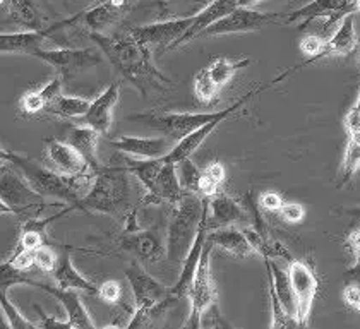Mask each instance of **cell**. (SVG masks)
Instances as JSON below:
<instances>
[{
	"instance_id": "4316f807",
	"label": "cell",
	"mask_w": 360,
	"mask_h": 329,
	"mask_svg": "<svg viewBox=\"0 0 360 329\" xmlns=\"http://www.w3.org/2000/svg\"><path fill=\"white\" fill-rule=\"evenodd\" d=\"M359 40L355 34V19L354 14H348L342 19L338 30L331 34L330 40H326L323 50V58L331 55H347L357 49Z\"/></svg>"
},
{
	"instance_id": "5b68a950",
	"label": "cell",
	"mask_w": 360,
	"mask_h": 329,
	"mask_svg": "<svg viewBox=\"0 0 360 329\" xmlns=\"http://www.w3.org/2000/svg\"><path fill=\"white\" fill-rule=\"evenodd\" d=\"M206 198L195 192H186L182 199L174 206L170 225L167 235V257L174 266H182L189 254L195 235H198L199 223H201L202 211H205Z\"/></svg>"
},
{
	"instance_id": "1f68e13d",
	"label": "cell",
	"mask_w": 360,
	"mask_h": 329,
	"mask_svg": "<svg viewBox=\"0 0 360 329\" xmlns=\"http://www.w3.org/2000/svg\"><path fill=\"white\" fill-rule=\"evenodd\" d=\"M91 103L93 101L84 96H72L62 93L53 103L49 105L46 112L58 117H64V119H77V117H84L88 113Z\"/></svg>"
},
{
	"instance_id": "9c48e42d",
	"label": "cell",
	"mask_w": 360,
	"mask_h": 329,
	"mask_svg": "<svg viewBox=\"0 0 360 329\" xmlns=\"http://www.w3.org/2000/svg\"><path fill=\"white\" fill-rule=\"evenodd\" d=\"M103 55L105 53L100 49H40L34 52L33 57L52 65L58 76H62L64 79H70V77L79 76L86 70L100 65L103 62Z\"/></svg>"
},
{
	"instance_id": "d6a6232c",
	"label": "cell",
	"mask_w": 360,
	"mask_h": 329,
	"mask_svg": "<svg viewBox=\"0 0 360 329\" xmlns=\"http://www.w3.org/2000/svg\"><path fill=\"white\" fill-rule=\"evenodd\" d=\"M360 167V131L350 132V139H348L345 156H343L342 168H340V182L338 187L347 186L350 182L352 175L357 172Z\"/></svg>"
},
{
	"instance_id": "2e32d148",
	"label": "cell",
	"mask_w": 360,
	"mask_h": 329,
	"mask_svg": "<svg viewBox=\"0 0 360 329\" xmlns=\"http://www.w3.org/2000/svg\"><path fill=\"white\" fill-rule=\"evenodd\" d=\"M175 139L172 137H138V136H122L120 139L112 141L113 150L120 151L122 155L132 156V158L151 160L163 158L172 148L175 146Z\"/></svg>"
},
{
	"instance_id": "5bb4252c",
	"label": "cell",
	"mask_w": 360,
	"mask_h": 329,
	"mask_svg": "<svg viewBox=\"0 0 360 329\" xmlns=\"http://www.w3.org/2000/svg\"><path fill=\"white\" fill-rule=\"evenodd\" d=\"M45 146L49 162L52 163L53 170L58 172L60 175H65V177H83V175L88 174H96L86 162L84 156L69 141L46 137Z\"/></svg>"
},
{
	"instance_id": "681fc988",
	"label": "cell",
	"mask_w": 360,
	"mask_h": 329,
	"mask_svg": "<svg viewBox=\"0 0 360 329\" xmlns=\"http://www.w3.org/2000/svg\"><path fill=\"white\" fill-rule=\"evenodd\" d=\"M34 311H37L41 317V323H38V326L40 328H70L69 321H62V319H57V317H53V316H49L45 311H43L40 305H34Z\"/></svg>"
},
{
	"instance_id": "d6986e66",
	"label": "cell",
	"mask_w": 360,
	"mask_h": 329,
	"mask_svg": "<svg viewBox=\"0 0 360 329\" xmlns=\"http://www.w3.org/2000/svg\"><path fill=\"white\" fill-rule=\"evenodd\" d=\"M31 287L40 288L43 292L50 293L52 297L60 302L62 307L65 309V314H68V321L70 324V328H83V329H89L95 328V323H93L91 316L89 312L86 311V307L81 302L79 297H77L76 290H64V288H53L46 283H40V281H34Z\"/></svg>"
},
{
	"instance_id": "836d02e7",
	"label": "cell",
	"mask_w": 360,
	"mask_h": 329,
	"mask_svg": "<svg viewBox=\"0 0 360 329\" xmlns=\"http://www.w3.org/2000/svg\"><path fill=\"white\" fill-rule=\"evenodd\" d=\"M250 64L249 58H238V60H230L226 57H218L214 58L213 62L208 65L211 77H213L214 82L218 86H225L226 82L232 79L236 76V72H238L240 69H245Z\"/></svg>"
},
{
	"instance_id": "44dd1931",
	"label": "cell",
	"mask_w": 360,
	"mask_h": 329,
	"mask_svg": "<svg viewBox=\"0 0 360 329\" xmlns=\"http://www.w3.org/2000/svg\"><path fill=\"white\" fill-rule=\"evenodd\" d=\"M165 162V160H163ZM186 194L182 183L179 180L177 167L172 163L163 164L162 172H160L158 180H156L155 192L151 195H146L144 202L150 205V202H155V205H162V202H167V205L175 206L182 199V195Z\"/></svg>"
},
{
	"instance_id": "816d5d0a",
	"label": "cell",
	"mask_w": 360,
	"mask_h": 329,
	"mask_svg": "<svg viewBox=\"0 0 360 329\" xmlns=\"http://www.w3.org/2000/svg\"><path fill=\"white\" fill-rule=\"evenodd\" d=\"M257 2H261V0H238V7H250Z\"/></svg>"
},
{
	"instance_id": "7402d4cb",
	"label": "cell",
	"mask_w": 360,
	"mask_h": 329,
	"mask_svg": "<svg viewBox=\"0 0 360 329\" xmlns=\"http://www.w3.org/2000/svg\"><path fill=\"white\" fill-rule=\"evenodd\" d=\"M119 244L124 250L148 262L158 261L163 252V245L160 238L153 232H144L141 228L136 230V232H124V237L120 238Z\"/></svg>"
},
{
	"instance_id": "d590c367",
	"label": "cell",
	"mask_w": 360,
	"mask_h": 329,
	"mask_svg": "<svg viewBox=\"0 0 360 329\" xmlns=\"http://www.w3.org/2000/svg\"><path fill=\"white\" fill-rule=\"evenodd\" d=\"M218 89L220 86L211 77L208 67L201 69L194 76V95L202 105H210L211 101H214V98L218 96Z\"/></svg>"
},
{
	"instance_id": "7bdbcfd3",
	"label": "cell",
	"mask_w": 360,
	"mask_h": 329,
	"mask_svg": "<svg viewBox=\"0 0 360 329\" xmlns=\"http://www.w3.org/2000/svg\"><path fill=\"white\" fill-rule=\"evenodd\" d=\"M46 244V235L38 232V230H25L22 228L21 237H19L18 247H22V249L37 250L38 247Z\"/></svg>"
},
{
	"instance_id": "ba28073f",
	"label": "cell",
	"mask_w": 360,
	"mask_h": 329,
	"mask_svg": "<svg viewBox=\"0 0 360 329\" xmlns=\"http://www.w3.org/2000/svg\"><path fill=\"white\" fill-rule=\"evenodd\" d=\"M213 247V242L208 238L205 244V249H202V256L201 261H199L198 271H195L193 283H191L189 292H187V295L191 299V314L186 319V323H184L186 328H201L202 314L208 311L211 305L217 304V288H214L210 271V254Z\"/></svg>"
},
{
	"instance_id": "cb8c5ba5",
	"label": "cell",
	"mask_w": 360,
	"mask_h": 329,
	"mask_svg": "<svg viewBox=\"0 0 360 329\" xmlns=\"http://www.w3.org/2000/svg\"><path fill=\"white\" fill-rule=\"evenodd\" d=\"M50 37L49 30H28L19 33L0 34V52L2 53H26L34 55L37 50L43 49V41Z\"/></svg>"
},
{
	"instance_id": "8d00e7d4",
	"label": "cell",
	"mask_w": 360,
	"mask_h": 329,
	"mask_svg": "<svg viewBox=\"0 0 360 329\" xmlns=\"http://www.w3.org/2000/svg\"><path fill=\"white\" fill-rule=\"evenodd\" d=\"M175 167H177L179 180L180 183H182L184 191L199 194V187H201V179H202L201 168L195 167L191 158H186L182 160V162L175 163Z\"/></svg>"
},
{
	"instance_id": "484cf974",
	"label": "cell",
	"mask_w": 360,
	"mask_h": 329,
	"mask_svg": "<svg viewBox=\"0 0 360 329\" xmlns=\"http://www.w3.org/2000/svg\"><path fill=\"white\" fill-rule=\"evenodd\" d=\"M100 132L95 131L89 125H84V127H74L69 129L68 132V141L76 148L81 155L84 156V160L88 162L89 167L93 168L95 172H100L101 163L98 160V141H100Z\"/></svg>"
},
{
	"instance_id": "3957f363",
	"label": "cell",
	"mask_w": 360,
	"mask_h": 329,
	"mask_svg": "<svg viewBox=\"0 0 360 329\" xmlns=\"http://www.w3.org/2000/svg\"><path fill=\"white\" fill-rule=\"evenodd\" d=\"M290 74L285 70L283 74L275 77V79L264 82V84L257 86V88L250 89L249 93H245L240 100L236 101L233 105H230L229 108L225 110H217V112H208V113H136V115L129 117V120H134V122L144 124L148 127L155 129V131L162 132L172 139L180 141L186 136H189L191 132H194L195 129H199L201 125L211 122L213 119H218V117H230L233 113H237L238 110L244 108V105L248 103L252 96L261 95V93L266 91V89L273 88L276 82L287 79Z\"/></svg>"
},
{
	"instance_id": "e0dca14e",
	"label": "cell",
	"mask_w": 360,
	"mask_h": 329,
	"mask_svg": "<svg viewBox=\"0 0 360 329\" xmlns=\"http://www.w3.org/2000/svg\"><path fill=\"white\" fill-rule=\"evenodd\" d=\"M250 221L249 209L244 206V202H237L230 195L214 194L210 198V211H208V228L217 230L221 226L233 225V223Z\"/></svg>"
},
{
	"instance_id": "9a60e30c",
	"label": "cell",
	"mask_w": 360,
	"mask_h": 329,
	"mask_svg": "<svg viewBox=\"0 0 360 329\" xmlns=\"http://www.w3.org/2000/svg\"><path fill=\"white\" fill-rule=\"evenodd\" d=\"M122 15V7L115 6V4L110 2V0H101V2L95 4V6L88 7V9L83 11V13L76 14L74 18L65 19V21L56 22V25L49 26V33H56L60 27H68L79 25L88 27L89 33H101L105 27L112 26L113 22H117Z\"/></svg>"
},
{
	"instance_id": "4dcf8cb0",
	"label": "cell",
	"mask_w": 360,
	"mask_h": 329,
	"mask_svg": "<svg viewBox=\"0 0 360 329\" xmlns=\"http://www.w3.org/2000/svg\"><path fill=\"white\" fill-rule=\"evenodd\" d=\"M9 19L26 30H41V18L31 0H4Z\"/></svg>"
},
{
	"instance_id": "b9f144b4",
	"label": "cell",
	"mask_w": 360,
	"mask_h": 329,
	"mask_svg": "<svg viewBox=\"0 0 360 329\" xmlns=\"http://www.w3.org/2000/svg\"><path fill=\"white\" fill-rule=\"evenodd\" d=\"M98 295L108 304H119L122 299V285L117 280H107L98 287Z\"/></svg>"
},
{
	"instance_id": "f1b7e54d",
	"label": "cell",
	"mask_w": 360,
	"mask_h": 329,
	"mask_svg": "<svg viewBox=\"0 0 360 329\" xmlns=\"http://www.w3.org/2000/svg\"><path fill=\"white\" fill-rule=\"evenodd\" d=\"M62 81H64V77L56 76L37 91L26 93L21 100L22 112L31 115V113H38L49 108V105L53 103L62 95Z\"/></svg>"
},
{
	"instance_id": "8992f818",
	"label": "cell",
	"mask_w": 360,
	"mask_h": 329,
	"mask_svg": "<svg viewBox=\"0 0 360 329\" xmlns=\"http://www.w3.org/2000/svg\"><path fill=\"white\" fill-rule=\"evenodd\" d=\"M132 297H134V314L127 323V328H144L150 324L153 317L163 314L174 300L170 297V288L153 278L139 262H131L125 269Z\"/></svg>"
},
{
	"instance_id": "f5cc1de1",
	"label": "cell",
	"mask_w": 360,
	"mask_h": 329,
	"mask_svg": "<svg viewBox=\"0 0 360 329\" xmlns=\"http://www.w3.org/2000/svg\"><path fill=\"white\" fill-rule=\"evenodd\" d=\"M357 58H359V64H360V40H359V45H357Z\"/></svg>"
},
{
	"instance_id": "60d3db41",
	"label": "cell",
	"mask_w": 360,
	"mask_h": 329,
	"mask_svg": "<svg viewBox=\"0 0 360 329\" xmlns=\"http://www.w3.org/2000/svg\"><path fill=\"white\" fill-rule=\"evenodd\" d=\"M9 262L14 266L15 269H19V271L28 273L30 269L34 266V250L22 249V247L15 245V250L13 252V256L9 257Z\"/></svg>"
},
{
	"instance_id": "f6af8a7d",
	"label": "cell",
	"mask_w": 360,
	"mask_h": 329,
	"mask_svg": "<svg viewBox=\"0 0 360 329\" xmlns=\"http://www.w3.org/2000/svg\"><path fill=\"white\" fill-rule=\"evenodd\" d=\"M342 297L348 309H352V311L355 312H360V283H355V281L347 283L342 292Z\"/></svg>"
},
{
	"instance_id": "74e56055",
	"label": "cell",
	"mask_w": 360,
	"mask_h": 329,
	"mask_svg": "<svg viewBox=\"0 0 360 329\" xmlns=\"http://www.w3.org/2000/svg\"><path fill=\"white\" fill-rule=\"evenodd\" d=\"M0 305H2V311H4V314H6L7 324H9L13 329L38 328V323H31V321L26 319V317L19 312V309L14 307L13 302L9 300L7 292H2V290H0Z\"/></svg>"
},
{
	"instance_id": "83f0119b",
	"label": "cell",
	"mask_w": 360,
	"mask_h": 329,
	"mask_svg": "<svg viewBox=\"0 0 360 329\" xmlns=\"http://www.w3.org/2000/svg\"><path fill=\"white\" fill-rule=\"evenodd\" d=\"M264 264H266V271H268V276L271 278L273 287H275L276 295L280 297L281 304H283V307L287 309L288 314L297 319V300H295V293H293V288H292L290 273H288V269L281 268L276 261L269 259V257H264ZM297 323H299V319H297Z\"/></svg>"
},
{
	"instance_id": "ac0fdd59",
	"label": "cell",
	"mask_w": 360,
	"mask_h": 329,
	"mask_svg": "<svg viewBox=\"0 0 360 329\" xmlns=\"http://www.w3.org/2000/svg\"><path fill=\"white\" fill-rule=\"evenodd\" d=\"M120 86L119 82H112L100 96L93 100L91 107L84 115V122L93 127L100 134H108L113 122V108L119 103Z\"/></svg>"
},
{
	"instance_id": "30bf717a",
	"label": "cell",
	"mask_w": 360,
	"mask_h": 329,
	"mask_svg": "<svg viewBox=\"0 0 360 329\" xmlns=\"http://www.w3.org/2000/svg\"><path fill=\"white\" fill-rule=\"evenodd\" d=\"M283 13H257L249 7H237L225 18L211 25L201 37H221V34L250 33V31L263 30L269 25L285 22Z\"/></svg>"
},
{
	"instance_id": "ee69618b",
	"label": "cell",
	"mask_w": 360,
	"mask_h": 329,
	"mask_svg": "<svg viewBox=\"0 0 360 329\" xmlns=\"http://www.w3.org/2000/svg\"><path fill=\"white\" fill-rule=\"evenodd\" d=\"M280 214L285 221L300 223L305 218V207L299 205V202H283Z\"/></svg>"
},
{
	"instance_id": "f546056e",
	"label": "cell",
	"mask_w": 360,
	"mask_h": 329,
	"mask_svg": "<svg viewBox=\"0 0 360 329\" xmlns=\"http://www.w3.org/2000/svg\"><path fill=\"white\" fill-rule=\"evenodd\" d=\"M163 158H151V160H141V158H125L124 167L127 168L129 174L134 175L139 180L141 186L151 195L155 192L156 180H158L160 172H162Z\"/></svg>"
},
{
	"instance_id": "277c9868",
	"label": "cell",
	"mask_w": 360,
	"mask_h": 329,
	"mask_svg": "<svg viewBox=\"0 0 360 329\" xmlns=\"http://www.w3.org/2000/svg\"><path fill=\"white\" fill-rule=\"evenodd\" d=\"M132 206V186L124 164H110L96 172L88 194L81 199L79 209L124 217Z\"/></svg>"
},
{
	"instance_id": "7dc6e473",
	"label": "cell",
	"mask_w": 360,
	"mask_h": 329,
	"mask_svg": "<svg viewBox=\"0 0 360 329\" xmlns=\"http://www.w3.org/2000/svg\"><path fill=\"white\" fill-rule=\"evenodd\" d=\"M283 198H281L278 192H263V194H259V198H257V205L263 207L264 211H280L281 206H283Z\"/></svg>"
},
{
	"instance_id": "52a82bcc",
	"label": "cell",
	"mask_w": 360,
	"mask_h": 329,
	"mask_svg": "<svg viewBox=\"0 0 360 329\" xmlns=\"http://www.w3.org/2000/svg\"><path fill=\"white\" fill-rule=\"evenodd\" d=\"M0 201L2 213L18 214L22 219L34 218L31 214H38L45 207V198L38 194L14 167L7 168V164H2Z\"/></svg>"
},
{
	"instance_id": "603a6c76",
	"label": "cell",
	"mask_w": 360,
	"mask_h": 329,
	"mask_svg": "<svg viewBox=\"0 0 360 329\" xmlns=\"http://www.w3.org/2000/svg\"><path fill=\"white\" fill-rule=\"evenodd\" d=\"M208 238L213 242V245L220 247L221 250H225L230 256L237 257V259H244V257H248L254 252L252 245H250L244 230H238L233 225L210 230Z\"/></svg>"
},
{
	"instance_id": "d4e9b609",
	"label": "cell",
	"mask_w": 360,
	"mask_h": 329,
	"mask_svg": "<svg viewBox=\"0 0 360 329\" xmlns=\"http://www.w3.org/2000/svg\"><path fill=\"white\" fill-rule=\"evenodd\" d=\"M53 278H56L57 285L64 290H83L89 295H96L98 287L95 283L84 278L83 274L74 268L70 254L65 250L62 256H58L57 268L53 269Z\"/></svg>"
},
{
	"instance_id": "ab89813d",
	"label": "cell",
	"mask_w": 360,
	"mask_h": 329,
	"mask_svg": "<svg viewBox=\"0 0 360 329\" xmlns=\"http://www.w3.org/2000/svg\"><path fill=\"white\" fill-rule=\"evenodd\" d=\"M57 262L58 256L49 244L38 247V249L34 250V266H37L40 271L53 273V269L57 268Z\"/></svg>"
},
{
	"instance_id": "7a4b0ae2",
	"label": "cell",
	"mask_w": 360,
	"mask_h": 329,
	"mask_svg": "<svg viewBox=\"0 0 360 329\" xmlns=\"http://www.w3.org/2000/svg\"><path fill=\"white\" fill-rule=\"evenodd\" d=\"M0 156H2L4 162H9L11 167H14L26 179V182L43 198L57 199V201L65 202L69 206H76L77 209H79L81 199L88 194L89 187H91L89 175H95L88 174L83 177H65V175L45 168L34 160L18 155V153L2 150Z\"/></svg>"
},
{
	"instance_id": "6da1fadb",
	"label": "cell",
	"mask_w": 360,
	"mask_h": 329,
	"mask_svg": "<svg viewBox=\"0 0 360 329\" xmlns=\"http://www.w3.org/2000/svg\"><path fill=\"white\" fill-rule=\"evenodd\" d=\"M89 38L110 60L117 72H120V76L131 82L143 96L165 95L172 89V79H168L153 62L150 46L139 43L129 31L112 37L89 33Z\"/></svg>"
},
{
	"instance_id": "f907efd6",
	"label": "cell",
	"mask_w": 360,
	"mask_h": 329,
	"mask_svg": "<svg viewBox=\"0 0 360 329\" xmlns=\"http://www.w3.org/2000/svg\"><path fill=\"white\" fill-rule=\"evenodd\" d=\"M151 2H155L156 6H160V9H167L168 4L172 2H177V0H151Z\"/></svg>"
},
{
	"instance_id": "c3c4849f",
	"label": "cell",
	"mask_w": 360,
	"mask_h": 329,
	"mask_svg": "<svg viewBox=\"0 0 360 329\" xmlns=\"http://www.w3.org/2000/svg\"><path fill=\"white\" fill-rule=\"evenodd\" d=\"M345 127H347L348 134H350V132L360 131V93H359L357 101H355V105L352 107L350 112L347 113Z\"/></svg>"
},
{
	"instance_id": "e575fe53",
	"label": "cell",
	"mask_w": 360,
	"mask_h": 329,
	"mask_svg": "<svg viewBox=\"0 0 360 329\" xmlns=\"http://www.w3.org/2000/svg\"><path fill=\"white\" fill-rule=\"evenodd\" d=\"M225 167L220 162H211L202 168V179H201V187H199V194L202 198H213L214 194H218V187L221 186L223 180H225Z\"/></svg>"
},
{
	"instance_id": "8fae6325",
	"label": "cell",
	"mask_w": 360,
	"mask_h": 329,
	"mask_svg": "<svg viewBox=\"0 0 360 329\" xmlns=\"http://www.w3.org/2000/svg\"><path fill=\"white\" fill-rule=\"evenodd\" d=\"M194 19L195 14L189 15V18L168 19V21L163 22H153V25L131 27L129 33L139 43L150 46V49H153V46H167L168 50H174L175 43L193 26Z\"/></svg>"
},
{
	"instance_id": "bcb514c9",
	"label": "cell",
	"mask_w": 360,
	"mask_h": 329,
	"mask_svg": "<svg viewBox=\"0 0 360 329\" xmlns=\"http://www.w3.org/2000/svg\"><path fill=\"white\" fill-rule=\"evenodd\" d=\"M348 247L352 250V256H354V268L350 269L347 274H354V276H360V228L354 230L348 237Z\"/></svg>"
},
{
	"instance_id": "7c38bea8",
	"label": "cell",
	"mask_w": 360,
	"mask_h": 329,
	"mask_svg": "<svg viewBox=\"0 0 360 329\" xmlns=\"http://www.w3.org/2000/svg\"><path fill=\"white\" fill-rule=\"evenodd\" d=\"M357 4L355 0H312L307 6L299 7L293 13L285 15L283 25L304 19L302 26L299 30H304L314 19H326V27H330L338 22V19H343L348 14H357Z\"/></svg>"
},
{
	"instance_id": "4fadbf2b",
	"label": "cell",
	"mask_w": 360,
	"mask_h": 329,
	"mask_svg": "<svg viewBox=\"0 0 360 329\" xmlns=\"http://www.w3.org/2000/svg\"><path fill=\"white\" fill-rule=\"evenodd\" d=\"M288 273H290V281L293 293L297 300V319L299 326H305L311 316L312 304H314L316 293H318V278L311 266L304 261L288 262Z\"/></svg>"
},
{
	"instance_id": "ffe728a7",
	"label": "cell",
	"mask_w": 360,
	"mask_h": 329,
	"mask_svg": "<svg viewBox=\"0 0 360 329\" xmlns=\"http://www.w3.org/2000/svg\"><path fill=\"white\" fill-rule=\"evenodd\" d=\"M237 7H238V0H214V2H211L210 6H206L205 9L201 11V13L195 14L193 26H191L189 30L186 31V34L175 43L174 49H179V46L193 41L194 38H199L211 25L220 21V19L225 18V15H229L233 9H237Z\"/></svg>"
},
{
	"instance_id": "f35d334b",
	"label": "cell",
	"mask_w": 360,
	"mask_h": 329,
	"mask_svg": "<svg viewBox=\"0 0 360 329\" xmlns=\"http://www.w3.org/2000/svg\"><path fill=\"white\" fill-rule=\"evenodd\" d=\"M0 287L2 292H7L9 288H13L14 285H33V280L26 274V271H19L15 269L9 261L2 262V274H0Z\"/></svg>"
}]
</instances>
